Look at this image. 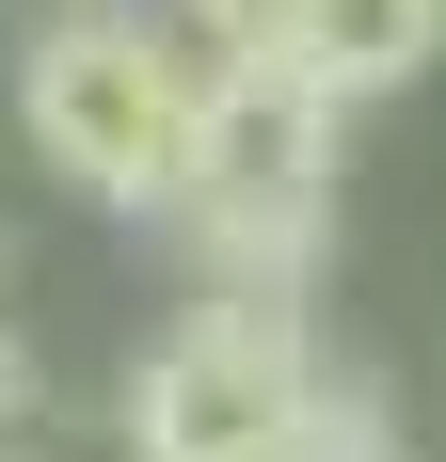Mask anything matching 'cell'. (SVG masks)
<instances>
[{
    "instance_id": "6da1fadb",
    "label": "cell",
    "mask_w": 446,
    "mask_h": 462,
    "mask_svg": "<svg viewBox=\"0 0 446 462\" xmlns=\"http://www.w3.org/2000/svg\"><path fill=\"white\" fill-rule=\"evenodd\" d=\"M208 80L223 48H191L176 16H48L33 48H16V128H33V160L80 208H128V224H160L191 191V143H208Z\"/></svg>"
},
{
    "instance_id": "7a4b0ae2",
    "label": "cell",
    "mask_w": 446,
    "mask_h": 462,
    "mask_svg": "<svg viewBox=\"0 0 446 462\" xmlns=\"http://www.w3.org/2000/svg\"><path fill=\"white\" fill-rule=\"evenodd\" d=\"M335 96L287 80V64H223L208 80V143H191V191L160 224L191 239V303H303L319 239H335Z\"/></svg>"
},
{
    "instance_id": "3957f363",
    "label": "cell",
    "mask_w": 446,
    "mask_h": 462,
    "mask_svg": "<svg viewBox=\"0 0 446 462\" xmlns=\"http://www.w3.org/2000/svg\"><path fill=\"white\" fill-rule=\"evenodd\" d=\"M319 367L303 303H191L160 351L128 367V462H287V399Z\"/></svg>"
},
{
    "instance_id": "277c9868",
    "label": "cell",
    "mask_w": 446,
    "mask_h": 462,
    "mask_svg": "<svg viewBox=\"0 0 446 462\" xmlns=\"http://www.w3.org/2000/svg\"><path fill=\"white\" fill-rule=\"evenodd\" d=\"M271 64H287V80H319L335 112H367V96H414V80L446 64V0H303Z\"/></svg>"
},
{
    "instance_id": "5b68a950",
    "label": "cell",
    "mask_w": 446,
    "mask_h": 462,
    "mask_svg": "<svg viewBox=\"0 0 446 462\" xmlns=\"http://www.w3.org/2000/svg\"><path fill=\"white\" fill-rule=\"evenodd\" d=\"M287 462H399V399H383L351 351H319L303 399H287Z\"/></svg>"
},
{
    "instance_id": "8992f818",
    "label": "cell",
    "mask_w": 446,
    "mask_h": 462,
    "mask_svg": "<svg viewBox=\"0 0 446 462\" xmlns=\"http://www.w3.org/2000/svg\"><path fill=\"white\" fill-rule=\"evenodd\" d=\"M287 16H303V0H176V32L223 48V64H271V48H287Z\"/></svg>"
},
{
    "instance_id": "52a82bcc",
    "label": "cell",
    "mask_w": 446,
    "mask_h": 462,
    "mask_svg": "<svg viewBox=\"0 0 446 462\" xmlns=\"http://www.w3.org/2000/svg\"><path fill=\"white\" fill-rule=\"evenodd\" d=\"M16 430H33V335L0 319V447H16Z\"/></svg>"
},
{
    "instance_id": "ba28073f",
    "label": "cell",
    "mask_w": 446,
    "mask_h": 462,
    "mask_svg": "<svg viewBox=\"0 0 446 462\" xmlns=\"http://www.w3.org/2000/svg\"><path fill=\"white\" fill-rule=\"evenodd\" d=\"M48 16H128V0H48Z\"/></svg>"
},
{
    "instance_id": "9c48e42d",
    "label": "cell",
    "mask_w": 446,
    "mask_h": 462,
    "mask_svg": "<svg viewBox=\"0 0 446 462\" xmlns=\"http://www.w3.org/2000/svg\"><path fill=\"white\" fill-rule=\"evenodd\" d=\"M0 462H33V447H0Z\"/></svg>"
}]
</instances>
